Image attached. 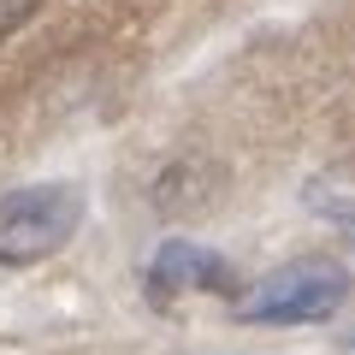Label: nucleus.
Instances as JSON below:
<instances>
[{
	"label": "nucleus",
	"mask_w": 355,
	"mask_h": 355,
	"mask_svg": "<svg viewBox=\"0 0 355 355\" xmlns=\"http://www.w3.org/2000/svg\"><path fill=\"white\" fill-rule=\"evenodd\" d=\"M83 219V196L71 184H30L0 196V266H30L65 249V237Z\"/></svg>",
	"instance_id": "f257e3e1"
},
{
	"label": "nucleus",
	"mask_w": 355,
	"mask_h": 355,
	"mask_svg": "<svg viewBox=\"0 0 355 355\" xmlns=\"http://www.w3.org/2000/svg\"><path fill=\"white\" fill-rule=\"evenodd\" d=\"M349 296V272L331 261H296L272 279H261L237 302V320L249 326H302V320H326Z\"/></svg>",
	"instance_id": "f03ea898"
},
{
	"label": "nucleus",
	"mask_w": 355,
	"mask_h": 355,
	"mask_svg": "<svg viewBox=\"0 0 355 355\" xmlns=\"http://www.w3.org/2000/svg\"><path fill=\"white\" fill-rule=\"evenodd\" d=\"M148 291L160 296V302L190 296V291H231V266L219 261V254L196 249V243H166V249L154 254V266H148Z\"/></svg>",
	"instance_id": "7ed1b4c3"
},
{
	"label": "nucleus",
	"mask_w": 355,
	"mask_h": 355,
	"mask_svg": "<svg viewBox=\"0 0 355 355\" xmlns=\"http://www.w3.org/2000/svg\"><path fill=\"white\" fill-rule=\"evenodd\" d=\"M36 6H42V0H0V36H12V30L24 24Z\"/></svg>",
	"instance_id": "20e7f679"
}]
</instances>
